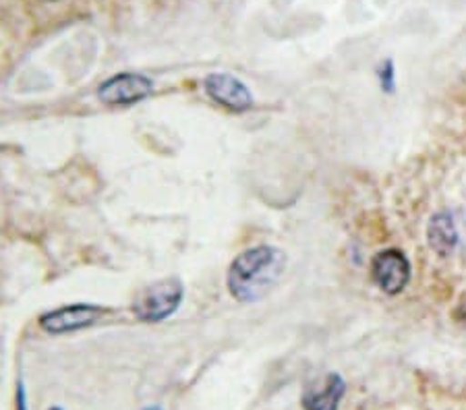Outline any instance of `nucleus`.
Here are the masks:
<instances>
[{"label": "nucleus", "instance_id": "f257e3e1", "mask_svg": "<svg viewBox=\"0 0 466 410\" xmlns=\"http://www.w3.org/2000/svg\"><path fill=\"white\" fill-rule=\"evenodd\" d=\"M287 272L284 251L259 245L240 253L228 270V290L240 303H255L266 296Z\"/></svg>", "mask_w": 466, "mask_h": 410}, {"label": "nucleus", "instance_id": "f03ea898", "mask_svg": "<svg viewBox=\"0 0 466 410\" xmlns=\"http://www.w3.org/2000/svg\"><path fill=\"white\" fill-rule=\"evenodd\" d=\"M183 301V285L178 278H164L146 286L135 296L133 313L146 324H157L168 319Z\"/></svg>", "mask_w": 466, "mask_h": 410}, {"label": "nucleus", "instance_id": "7ed1b4c3", "mask_svg": "<svg viewBox=\"0 0 466 410\" xmlns=\"http://www.w3.org/2000/svg\"><path fill=\"white\" fill-rule=\"evenodd\" d=\"M110 309L102 307V305H89V303H75L65 305V307L44 313L40 317V325L44 332L48 334H69L84 330V327L94 325L97 319H102Z\"/></svg>", "mask_w": 466, "mask_h": 410}, {"label": "nucleus", "instance_id": "20e7f679", "mask_svg": "<svg viewBox=\"0 0 466 410\" xmlns=\"http://www.w3.org/2000/svg\"><path fill=\"white\" fill-rule=\"evenodd\" d=\"M154 84L146 75L120 73L97 87V98L108 106H131L152 95Z\"/></svg>", "mask_w": 466, "mask_h": 410}, {"label": "nucleus", "instance_id": "39448f33", "mask_svg": "<svg viewBox=\"0 0 466 410\" xmlns=\"http://www.w3.org/2000/svg\"><path fill=\"white\" fill-rule=\"evenodd\" d=\"M371 278L386 295L402 293L410 282V261L402 251H380L371 261Z\"/></svg>", "mask_w": 466, "mask_h": 410}, {"label": "nucleus", "instance_id": "423d86ee", "mask_svg": "<svg viewBox=\"0 0 466 410\" xmlns=\"http://www.w3.org/2000/svg\"><path fill=\"white\" fill-rule=\"evenodd\" d=\"M204 87L209 98L224 108L235 112H245L253 108V95L249 92V87L228 73L208 75Z\"/></svg>", "mask_w": 466, "mask_h": 410}, {"label": "nucleus", "instance_id": "0eeeda50", "mask_svg": "<svg viewBox=\"0 0 466 410\" xmlns=\"http://www.w3.org/2000/svg\"><path fill=\"white\" fill-rule=\"evenodd\" d=\"M427 241L430 247L441 257H450L461 249L462 245V233L461 226L454 218V214L440 212L435 214L427 226Z\"/></svg>", "mask_w": 466, "mask_h": 410}, {"label": "nucleus", "instance_id": "6e6552de", "mask_svg": "<svg viewBox=\"0 0 466 410\" xmlns=\"http://www.w3.org/2000/svg\"><path fill=\"white\" fill-rule=\"evenodd\" d=\"M344 385L342 377L336 373H329L318 384L309 385L303 394V408L305 410H338V405L344 396Z\"/></svg>", "mask_w": 466, "mask_h": 410}, {"label": "nucleus", "instance_id": "1a4fd4ad", "mask_svg": "<svg viewBox=\"0 0 466 410\" xmlns=\"http://www.w3.org/2000/svg\"><path fill=\"white\" fill-rule=\"evenodd\" d=\"M378 75H380V84H381V89H383V92L392 94V92H394V87H396L394 63H392V61H386V63H383Z\"/></svg>", "mask_w": 466, "mask_h": 410}, {"label": "nucleus", "instance_id": "9d476101", "mask_svg": "<svg viewBox=\"0 0 466 410\" xmlns=\"http://www.w3.org/2000/svg\"><path fill=\"white\" fill-rule=\"evenodd\" d=\"M17 410H27V402H25V390H24V385H19V390H17Z\"/></svg>", "mask_w": 466, "mask_h": 410}, {"label": "nucleus", "instance_id": "9b49d317", "mask_svg": "<svg viewBox=\"0 0 466 410\" xmlns=\"http://www.w3.org/2000/svg\"><path fill=\"white\" fill-rule=\"evenodd\" d=\"M50 410H63V408H50Z\"/></svg>", "mask_w": 466, "mask_h": 410}]
</instances>
